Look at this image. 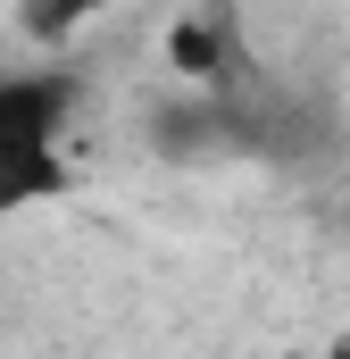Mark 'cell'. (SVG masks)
I'll return each mask as SVG.
<instances>
[{"label": "cell", "mask_w": 350, "mask_h": 359, "mask_svg": "<svg viewBox=\"0 0 350 359\" xmlns=\"http://www.w3.org/2000/svg\"><path fill=\"white\" fill-rule=\"evenodd\" d=\"M76 109H84V76L59 67V59L0 76V217L67 192V134H76Z\"/></svg>", "instance_id": "cell-1"}, {"label": "cell", "mask_w": 350, "mask_h": 359, "mask_svg": "<svg viewBox=\"0 0 350 359\" xmlns=\"http://www.w3.org/2000/svg\"><path fill=\"white\" fill-rule=\"evenodd\" d=\"M167 67L183 84H200L209 100H234L242 92V42H234V17L225 8H192L167 25Z\"/></svg>", "instance_id": "cell-2"}, {"label": "cell", "mask_w": 350, "mask_h": 359, "mask_svg": "<svg viewBox=\"0 0 350 359\" xmlns=\"http://www.w3.org/2000/svg\"><path fill=\"white\" fill-rule=\"evenodd\" d=\"M17 25H25V34H34V42H67V34H76V25H84V8H25V17H17Z\"/></svg>", "instance_id": "cell-3"}, {"label": "cell", "mask_w": 350, "mask_h": 359, "mask_svg": "<svg viewBox=\"0 0 350 359\" xmlns=\"http://www.w3.org/2000/svg\"><path fill=\"white\" fill-rule=\"evenodd\" d=\"M326 359H350V334H334V343H326Z\"/></svg>", "instance_id": "cell-4"}, {"label": "cell", "mask_w": 350, "mask_h": 359, "mask_svg": "<svg viewBox=\"0 0 350 359\" xmlns=\"http://www.w3.org/2000/svg\"><path fill=\"white\" fill-rule=\"evenodd\" d=\"M284 359H326V351H284Z\"/></svg>", "instance_id": "cell-5"}]
</instances>
